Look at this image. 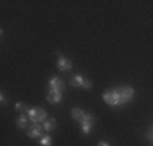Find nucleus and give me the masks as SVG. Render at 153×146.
Here are the masks:
<instances>
[{"mask_svg":"<svg viewBox=\"0 0 153 146\" xmlns=\"http://www.w3.org/2000/svg\"><path fill=\"white\" fill-rule=\"evenodd\" d=\"M147 138L153 143V127H152V128H148V131H147Z\"/></svg>","mask_w":153,"mask_h":146,"instance_id":"14","label":"nucleus"},{"mask_svg":"<svg viewBox=\"0 0 153 146\" xmlns=\"http://www.w3.org/2000/svg\"><path fill=\"white\" fill-rule=\"evenodd\" d=\"M98 146H111L108 143V141H100V143H98Z\"/></svg>","mask_w":153,"mask_h":146,"instance_id":"15","label":"nucleus"},{"mask_svg":"<svg viewBox=\"0 0 153 146\" xmlns=\"http://www.w3.org/2000/svg\"><path fill=\"white\" fill-rule=\"evenodd\" d=\"M28 120H30L28 114H21L16 119V127H18V128H26V127H28Z\"/></svg>","mask_w":153,"mask_h":146,"instance_id":"9","label":"nucleus"},{"mask_svg":"<svg viewBox=\"0 0 153 146\" xmlns=\"http://www.w3.org/2000/svg\"><path fill=\"white\" fill-rule=\"evenodd\" d=\"M116 91H117L119 99H121V105L130 102L134 99V94H135V91H134L132 86H119V88H116Z\"/></svg>","mask_w":153,"mask_h":146,"instance_id":"3","label":"nucleus"},{"mask_svg":"<svg viewBox=\"0 0 153 146\" xmlns=\"http://www.w3.org/2000/svg\"><path fill=\"white\" fill-rule=\"evenodd\" d=\"M57 67L60 68V70H64V72H70L72 70V62L68 60L67 57H59V60H57Z\"/></svg>","mask_w":153,"mask_h":146,"instance_id":"8","label":"nucleus"},{"mask_svg":"<svg viewBox=\"0 0 153 146\" xmlns=\"http://www.w3.org/2000/svg\"><path fill=\"white\" fill-rule=\"evenodd\" d=\"M26 114L33 123H41L47 120V114L42 107H30V109H26Z\"/></svg>","mask_w":153,"mask_h":146,"instance_id":"2","label":"nucleus"},{"mask_svg":"<svg viewBox=\"0 0 153 146\" xmlns=\"http://www.w3.org/2000/svg\"><path fill=\"white\" fill-rule=\"evenodd\" d=\"M64 80L60 76H52L49 80V93H47V101L51 104H59L64 97Z\"/></svg>","mask_w":153,"mask_h":146,"instance_id":"1","label":"nucleus"},{"mask_svg":"<svg viewBox=\"0 0 153 146\" xmlns=\"http://www.w3.org/2000/svg\"><path fill=\"white\" fill-rule=\"evenodd\" d=\"M42 127H44V130L46 131H52V130H56V127H57V122H56V119H49V120H46L44 123H42Z\"/></svg>","mask_w":153,"mask_h":146,"instance_id":"10","label":"nucleus"},{"mask_svg":"<svg viewBox=\"0 0 153 146\" xmlns=\"http://www.w3.org/2000/svg\"><path fill=\"white\" fill-rule=\"evenodd\" d=\"M70 85L72 86H78V88H83V89H90L91 88V81L86 78H83L82 75H74L70 78Z\"/></svg>","mask_w":153,"mask_h":146,"instance_id":"6","label":"nucleus"},{"mask_svg":"<svg viewBox=\"0 0 153 146\" xmlns=\"http://www.w3.org/2000/svg\"><path fill=\"white\" fill-rule=\"evenodd\" d=\"M103 99L106 104L112 105V107H117V105H121V99H119V94L116 89H108L103 93Z\"/></svg>","mask_w":153,"mask_h":146,"instance_id":"5","label":"nucleus"},{"mask_svg":"<svg viewBox=\"0 0 153 146\" xmlns=\"http://www.w3.org/2000/svg\"><path fill=\"white\" fill-rule=\"evenodd\" d=\"M42 130H44V127L41 125V123H33V125L28 128V136L33 138V140H36V138H41V133Z\"/></svg>","mask_w":153,"mask_h":146,"instance_id":"7","label":"nucleus"},{"mask_svg":"<svg viewBox=\"0 0 153 146\" xmlns=\"http://www.w3.org/2000/svg\"><path fill=\"white\" fill-rule=\"evenodd\" d=\"M0 101H2V104H5V102H7V101H5V96H3V93H2V96H0Z\"/></svg>","mask_w":153,"mask_h":146,"instance_id":"16","label":"nucleus"},{"mask_svg":"<svg viewBox=\"0 0 153 146\" xmlns=\"http://www.w3.org/2000/svg\"><path fill=\"white\" fill-rule=\"evenodd\" d=\"M94 115L93 114H86L85 112V115L80 119V127H82V131H83V135H90L91 133V128H93V125H94Z\"/></svg>","mask_w":153,"mask_h":146,"instance_id":"4","label":"nucleus"},{"mask_svg":"<svg viewBox=\"0 0 153 146\" xmlns=\"http://www.w3.org/2000/svg\"><path fill=\"white\" fill-rule=\"evenodd\" d=\"M39 143H41V146H52V138H51L49 135H46V136H41Z\"/></svg>","mask_w":153,"mask_h":146,"instance_id":"12","label":"nucleus"},{"mask_svg":"<svg viewBox=\"0 0 153 146\" xmlns=\"http://www.w3.org/2000/svg\"><path fill=\"white\" fill-rule=\"evenodd\" d=\"M70 114H72V117H74L76 122H80V119L85 115V112H83L82 109H76V107H75V109H72V111H70Z\"/></svg>","mask_w":153,"mask_h":146,"instance_id":"11","label":"nucleus"},{"mask_svg":"<svg viewBox=\"0 0 153 146\" xmlns=\"http://www.w3.org/2000/svg\"><path fill=\"white\" fill-rule=\"evenodd\" d=\"M15 109H16V111H25V109H26V105H25V104H21V102H16V104H15Z\"/></svg>","mask_w":153,"mask_h":146,"instance_id":"13","label":"nucleus"}]
</instances>
